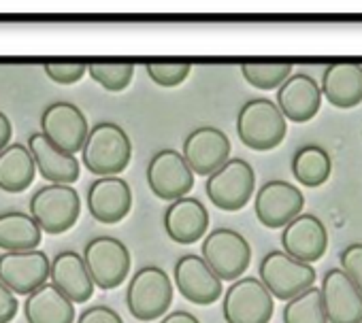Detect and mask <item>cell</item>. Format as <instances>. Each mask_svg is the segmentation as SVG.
Returning <instances> with one entry per match:
<instances>
[{"mask_svg": "<svg viewBox=\"0 0 362 323\" xmlns=\"http://www.w3.org/2000/svg\"><path fill=\"white\" fill-rule=\"evenodd\" d=\"M88 209L100 224H117L132 209V190L122 177H100L88 190Z\"/></svg>", "mask_w": 362, "mask_h": 323, "instance_id": "obj_20", "label": "cell"}, {"mask_svg": "<svg viewBox=\"0 0 362 323\" xmlns=\"http://www.w3.org/2000/svg\"><path fill=\"white\" fill-rule=\"evenodd\" d=\"M41 134L58 149L75 155L83 149L90 128L83 111L73 102H52L41 115Z\"/></svg>", "mask_w": 362, "mask_h": 323, "instance_id": "obj_11", "label": "cell"}, {"mask_svg": "<svg viewBox=\"0 0 362 323\" xmlns=\"http://www.w3.org/2000/svg\"><path fill=\"white\" fill-rule=\"evenodd\" d=\"M175 287L192 304H214L222 298L224 287L222 279L214 272V268L205 262L203 255H181L175 264Z\"/></svg>", "mask_w": 362, "mask_h": 323, "instance_id": "obj_14", "label": "cell"}, {"mask_svg": "<svg viewBox=\"0 0 362 323\" xmlns=\"http://www.w3.org/2000/svg\"><path fill=\"white\" fill-rule=\"evenodd\" d=\"M151 81H156L162 87H177L190 77L192 64L184 60H173V62H149L145 66Z\"/></svg>", "mask_w": 362, "mask_h": 323, "instance_id": "obj_31", "label": "cell"}, {"mask_svg": "<svg viewBox=\"0 0 362 323\" xmlns=\"http://www.w3.org/2000/svg\"><path fill=\"white\" fill-rule=\"evenodd\" d=\"M275 300L264 283L256 276H241L226 293L222 312L226 323H269L273 317Z\"/></svg>", "mask_w": 362, "mask_h": 323, "instance_id": "obj_8", "label": "cell"}, {"mask_svg": "<svg viewBox=\"0 0 362 323\" xmlns=\"http://www.w3.org/2000/svg\"><path fill=\"white\" fill-rule=\"evenodd\" d=\"M24 315L28 323H75V304L54 283H45L26 298Z\"/></svg>", "mask_w": 362, "mask_h": 323, "instance_id": "obj_24", "label": "cell"}, {"mask_svg": "<svg viewBox=\"0 0 362 323\" xmlns=\"http://www.w3.org/2000/svg\"><path fill=\"white\" fill-rule=\"evenodd\" d=\"M52 262L45 251H7L0 255V283L13 293L30 295L47 283Z\"/></svg>", "mask_w": 362, "mask_h": 323, "instance_id": "obj_13", "label": "cell"}, {"mask_svg": "<svg viewBox=\"0 0 362 323\" xmlns=\"http://www.w3.org/2000/svg\"><path fill=\"white\" fill-rule=\"evenodd\" d=\"M28 211L43 232L62 234L77 224L81 215V198L71 185L49 183L33 194Z\"/></svg>", "mask_w": 362, "mask_h": 323, "instance_id": "obj_4", "label": "cell"}, {"mask_svg": "<svg viewBox=\"0 0 362 323\" xmlns=\"http://www.w3.org/2000/svg\"><path fill=\"white\" fill-rule=\"evenodd\" d=\"M207 228L209 211L201 200L192 196L170 202L164 211V230L168 238L179 245H192L201 240L207 234Z\"/></svg>", "mask_w": 362, "mask_h": 323, "instance_id": "obj_19", "label": "cell"}, {"mask_svg": "<svg viewBox=\"0 0 362 323\" xmlns=\"http://www.w3.org/2000/svg\"><path fill=\"white\" fill-rule=\"evenodd\" d=\"M303 207H305L303 192L284 179L264 183L258 190L256 200H254L258 221L271 230H277V228L284 230L290 221L303 215Z\"/></svg>", "mask_w": 362, "mask_h": 323, "instance_id": "obj_12", "label": "cell"}, {"mask_svg": "<svg viewBox=\"0 0 362 323\" xmlns=\"http://www.w3.org/2000/svg\"><path fill=\"white\" fill-rule=\"evenodd\" d=\"M77 323H124V319H122L113 308L100 306V304H98V306L86 308V310L79 315Z\"/></svg>", "mask_w": 362, "mask_h": 323, "instance_id": "obj_34", "label": "cell"}, {"mask_svg": "<svg viewBox=\"0 0 362 323\" xmlns=\"http://www.w3.org/2000/svg\"><path fill=\"white\" fill-rule=\"evenodd\" d=\"M28 149L35 157L39 175L43 179H47L49 183L71 185L79 179V159L75 155L58 149L41 132L30 134Z\"/></svg>", "mask_w": 362, "mask_h": 323, "instance_id": "obj_21", "label": "cell"}, {"mask_svg": "<svg viewBox=\"0 0 362 323\" xmlns=\"http://www.w3.org/2000/svg\"><path fill=\"white\" fill-rule=\"evenodd\" d=\"M126 304L134 319L153 321L173 304V281L160 266L139 268L128 285Z\"/></svg>", "mask_w": 362, "mask_h": 323, "instance_id": "obj_3", "label": "cell"}, {"mask_svg": "<svg viewBox=\"0 0 362 323\" xmlns=\"http://www.w3.org/2000/svg\"><path fill=\"white\" fill-rule=\"evenodd\" d=\"M292 62L269 60V62H243L241 73L252 87L258 90H279L292 77Z\"/></svg>", "mask_w": 362, "mask_h": 323, "instance_id": "obj_29", "label": "cell"}, {"mask_svg": "<svg viewBox=\"0 0 362 323\" xmlns=\"http://www.w3.org/2000/svg\"><path fill=\"white\" fill-rule=\"evenodd\" d=\"M207 196L222 211H241L256 190V175L250 162L243 157H230L226 164L207 177Z\"/></svg>", "mask_w": 362, "mask_h": 323, "instance_id": "obj_6", "label": "cell"}, {"mask_svg": "<svg viewBox=\"0 0 362 323\" xmlns=\"http://www.w3.org/2000/svg\"><path fill=\"white\" fill-rule=\"evenodd\" d=\"M37 175V164L30 149L22 142L9 145L0 153V190L9 194H20L33 185Z\"/></svg>", "mask_w": 362, "mask_h": 323, "instance_id": "obj_25", "label": "cell"}, {"mask_svg": "<svg viewBox=\"0 0 362 323\" xmlns=\"http://www.w3.org/2000/svg\"><path fill=\"white\" fill-rule=\"evenodd\" d=\"M147 183L153 196L166 202L181 200L194 188V171L184 153L175 149H160L147 164Z\"/></svg>", "mask_w": 362, "mask_h": 323, "instance_id": "obj_7", "label": "cell"}, {"mask_svg": "<svg viewBox=\"0 0 362 323\" xmlns=\"http://www.w3.org/2000/svg\"><path fill=\"white\" fill-rule=\"evenodd\" d=\"M181 153L194 175L211 177L230 159V138L216 126H201L186 136Z\"/></svg>", "mask_w": 362, "mask_h": 323, "instance_id": "obj_15", "label": "cell"}, {"mask_svg": "<svg viewBox=\"0 0 362 323\" xmlns=\"http://www.w3.org/2000/svg\"><path fill=\"white\" fill-rule=\"evenodd\" d=\"M132 142L126 130L113 121H98L90 128L88 140L81 149V159L90 173L98 177H117L130 164Z\"/></svg>", "mask_w": 362, "mask_h": 323, "instance_id": "obj_1", "label": "cell"}, {"mask_svg": "<svg viewBox=\"0 0 362 323\" xmlns=\"http://www.w3.org/2000/svg\"><path fill=\"white\" fill-rule=\"evenodd\" d=\"M288 121L281 109L269 98L247 100L237 115V134L254 151H271L286 138Z\"/></svg>", "mask_w": 362, "mask_h": 323, "instance_id": "obj_2", "label": "cell"}, {"mask_svg": "<svg viewBox=\"0 0 362 323\" xmlns=\"http://www.w3.org/2000/svg\"><path fill=\"white\" fill-rule=\"evenodd\" d=\"M203 257L222 281H239L250 268L252 247L237 230L218 228L205 236Z\"/></svg>", "mask_w": 362, "mask_h": 323, "instance_id": "obj_9", "label": "cell"}, {"mask_svg": "<svg viewBox=\"0 0 362 323\" xmlns=\"http://www.w3.org/2000/svg\"><path fill=\"white\" fill-rule=\"evenodd\" d=\"M86 266L92 274V281L100 289L119 287L130 272V251L128 247L113 236H96L83 249Z\"/></svg>", "mask_w": 362, "mask_h": 323, "instance_id": "obj_10", "label": "cell"}, {"mask_svg": "<svg viewBox=\"0 0 362 323\" xmlns=\"http://www.w3.org/2000/svg\"><path fill=\"white\" fill-rule=\"evenodd\" d=\"M339 260H341V270L351 279V283L362 293V243L347 245L341 251Z\"/></svg>", "mask_w": 362, "mask_h": 323, "instance_id": "obj_33", "label": "cell"}, {"mask_svg": "<svg viewBox=\"0 0 362 323\" xmlns=\"http://www.w3.org/2000/svg\"><path fill=\"white\" fill-rule=\"evenodd\" d=\"M13 136V126L9 121V117L0 111V153H3L9 147V140Z\"/></svg>", "mask_w": 362, "mask_h": 323, "instance_id": "obj_36", "label": "cell"}, {"mask_svg": "<svg viewBox=\"0 0 362 323\" xmlns=\"http://www.w3.org/2000/svg\"><path fill=\"white\" fill-rule=\"evenodd\" d=\"M284 251L305 264H313L322 260L328 249V232L320 217L311 213L298 215L281 230Z\"/></svg>", "mask_w": 362, "mask_h": 323, "instance_id": "obj_17", "label": "cell"}, {"mask_svg": "<svg viewBox=\"0 0 362 323\" xmlns=\"http://www.w3.org/2000/svg\"><path fill=\"white\" fill-rule=\"evenodd\" d=\"M88 73L105 90L124 92L134 77V64H130V62H92V64H88Z\"/></svg>", "mask_w": 362, "mask_h": 323, "instance_id": "obj_30", "label": "cell"}, {"mask_svg": "<svg viewBox=\"0 0 362 323\" xmlns=\"http://www.w3.org/2000/svg\"><path fill=\"white\" fill-rule=\"evenodd\" d=\"M284 323H330L326 317L322 289L315 285L286 302L284 306Z\"/></svg>", "mask_w": 362, "mask_h": 323, "instance_id": "obj_28", "label": "cell"}, {"mask_svg": "<svg viewBox=\"0 0 362 323\" xmlns=\"http://www.w3.org/2000/svg\"><path fill=\"white\" fill-rule=\"evenodd\" d=\"M320 289L330 323H362V293L341 268H330Z\"/></svg>", "mask_w": 362, "mask_h": 323, "instance_id": "obj_16", "label": "cell"}, {"mask_svg": "<svg viewBox=\"0 0 362 323\" xmlns=\"http://www.w3.org/2000/svg\"><path fill=\"white\" fill-rule=\"evenodd\" d=\"M322 96L337 109H354L362 102V64H328L322 75Z\"/></svg>", "mask_w": 362, "mask_h": 323, "instance_id": "obj_23", "label": "cell"}, {"mask_svg": "<svg viewBox=\"0 0 362 323\" xmlns=\"http://www.w3.org/2000/svg\"><path fill=\"white\" fill-rule=\"evenodd\" d=\"M160 323H201L192 312L186 310H173L170 315H166Z\"/></svg>", "mask_w": 362, "mask_h": 323, "instance_id": "obj_37", "label": "cell"}, {"mask_svg": "<svg viewBox=\"0 0 362 323\" xmlns=\"http://www.w3.org/2000/svg\"><path fill=\"white\" fill-rule=\"evenodd\" d=\"M43 230L30 213L9 211L0 213V249L5 251H35L41 243Z\"/></svg>", "mask_w": 362, "mask_h": 323, "instance_id": "obj_26", "label": "cell"}, {"mask_svg": "<svg viewBox=\"0 0 362 323\" xmlns=\"http://www.w3.org/2000/svg\"><path fill=\"white\" fill-rule=\"evenodd\" d=\"M18 298H16V293L7 287V285H3L0 283V323H9V321H13L16 319V315H18Z\"/></svg>", "mask_w": 362, "mask_h": 323, "instance_id": "obj_35", "label": "cell"}, {"mask_svg": "<svg viewBox=\"0 0 362 323\" xmlns=\"http://www.w3.org/2000/svg\"><path fill=\"white\" fill-rule=\"evenodd\" d=\"M277 106L284 117L294 123H305L313 119L322 106V85L311 75L294 73L277 90Z\"/></svg>", "mask_w": 362, "mask_h": 323, "instance_id": "obj_18", "label": "cell"}, {"mask_svg": "<svg viewBox=\"0 0 362 323\" xmlns=\"http://www.w3.org/2000/svg\"><path fill=\"white\" fill-rule=\"evenodd\" d=\"M52 283L73 302L83 304L94 293V281L86 266L83 255L77 251H60L52 260Z\"/></svg>", "mask_w": 362, "mask_h": 323, "instance_id": "obj_22", "label": "cell"}, {"mask_svg": "<svg viewBox=\"0 0 362 323\" xmlns=\"http://www.w3.org/2000/svg\"><path fill=\"white\" fill-rule=\"evenodd\" d=\"M45 75L60 83V85H71V83H77L86 73H88V64L83 62H47L43 66Z\"/></svg>", "mask_w": 362, "mask_h": 323, "instance_id": "obj_32", "label": "cell"}, {"mask_svg": "<svg viewBox=\"0 0 362 323\" xmlns=\"http://www.w3.org/2000/svg\"><path fill=\"white\" fill-rule=\"evenodd\" d=\"M258 279L264 283V287L271 291L273 298L290 302L305 289L313 287L315 283V270L311 264H305L286 251H269L258 270Z\"/></svg>", "mask_w": 362, "mask_h": 323, "instance_id": "obj_5", "label": "cell"}, {"mask_svg": "<svg viewBox=\"0 0 362 323\" xmlns=\"http://www.w3.org/2000/svg\"><path fill=\"white\" fill-rule=\"evenodd\" d=\"M332 159L320 145H303L292 155V175L303 188H320L330 179Z\"/></svg>", "mask_w": 362, "mask_h": 323, "instance_id": "obj_27", "label": "cell"}]
</instances>
